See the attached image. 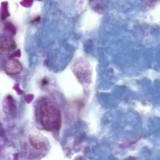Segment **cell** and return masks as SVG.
<instances>
[{"label": "cell", "mask_w": 160, "mask_h": 160, "mask_svg": "<svg viewBox=\"0 0 160 160\" xmlns=\"http://www.w3.org/2000/svg\"><path fill=\"white\" fill-rule=\"evenodd\" d=\"M38 114L40 124L44 129L50 132L58 131L61 128L60 111L48 99L42 100L39 105Z\"/></svg>", "instance_id": "cell-1"}, {"label": "cell", "mask_w": 160, "mask_h": 160, "mask_svg": "<svg viewBox=\"0 0 160 160\" xmlns=\"http://www.w3.org/2000/svg\"><path fill=\"white\" fill-rule=\"evenodd\" d=\"M4 70L5 72L9 75H14L20 73L22 66L18 60L11 58L5 63Z\"/></svg>", "instance_id": "cell-2"}, {"label": "cell", "mask_w": 160, "mask_h": 160, "mask_svg": "<svg viewBox=\"0 0 160 160\" xmlns=\"http://www.w3.org/2000/svg\"><path fill=\"white\" fill-rule=\"evenodd\" d=\"M29 141L31 146L37 150H42L45 146V138L41 135L30 134L29 136Z\"/></svg>", "instance_id": "cell-3"}, {"label": "cell", "mask_w": 160, "mask_h": 160, "mask_svg": "<svg viewBox=\"0 0 160 160\" xmlns=\"http://www.w3.org/2000/svg\"><path fill=\"white\" fill-rule=\"evenodd\" d=\"M17 47L15 41L11 38L4 39L0 42V50L2 51L12 52Z\"/></svg>", "instance_id": "cell-4"}, {"label": "cell", "mask_w": 160, "mask_h": 160, "mask_svg": "<svg viewBox=\"0 0 160 160\" xmlns=\"http://www.w3.org/2000/svg\"><path fill=\"white\" fill-rule=\"evenodd\" d=\"M10 16L8 10V5L6 2H2L1 10V18L2 20H4Z\"/></svg>", "instance_id": "cell-5"}, {"label": "cell", "mask_w": 160, "mask_h": 160, "mask_svg": "<svg viewBox=\"0 0 160 160\" xmlns=\"http://www.w3.org/2000/svg\"><path fill=\"white\" fill-rule=\"evenodd\" d=\"M5 29L14 35L16 33V30L14 26L11 23H7L5 25Z\"/></svg>", "instance_id": "cell-6"}, {"label": "cell", "mask_w": 160, "mask_h": 160, "mask_svg": "<svg viewBox=\"0 0 160 160\" xmlns=\"http://www.w3.org/2000/svg\"><path fill=\"white\" fill-rule=\"evenodd\" d=\"M21 55V52L20 50H18L14 52L12 55L10 56V59L14 57H20Z\"/></svg>", "instance_id": "cell-7"}]
</instances>
